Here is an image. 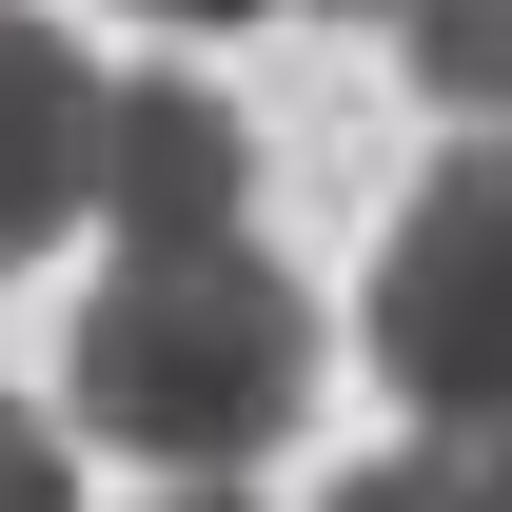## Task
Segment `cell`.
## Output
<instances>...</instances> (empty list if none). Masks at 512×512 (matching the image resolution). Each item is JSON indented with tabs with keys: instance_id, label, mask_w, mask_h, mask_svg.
<instances>
[{
	"instance_id": "obj_4",
	"label": "cell",
	"mask_w": 512,
	"mask_h": 512,
	"mask_svg": "<svg viewBox=\"0 0 512 512\" xmlns=\"http://www.w3.org/2000/svg\"><path fill=\"white\" fill-rule=\"evenodd\" d=\"M99 99H119V79L79 60L60 20L0 0V276L60 237V217H99Z\"/></svg>"
},
{
	"instance_id": "obj_6",
	"label": "cell",
	"mask_w": 512,
	"mask_h": 512,
	"mask_svg": "<svg viewBox=\"0 0 512 512\" xmlns=\"http://www.w3.org/2000/svg\"><path fill=\"white\" fill-rule=\"evenodd\" d=\"M335 512H512V493H493V453L453 434V453H375V473H355Z\"/></svg>"
},
{
	"instance_id": "obj_10",
	"label": "cell",
	"mask_w": 512,
	"mask_h": 512,
	"mask_svg": "<svg viewBox=\"0 0 512 512\" xmlns=\"http://www.w3.org/2000/svg\"><path fill=\"white\" fill-rule=\"evenodd\" d=\"M316 20H414V0H316Z\"/></svg>"
},
{
	"instance_id": "obj_5",
	"label": "cell",
	"mask_w": 512,
	"mask_h": 512,
	"mask_svg": "<svg viewBox=\"0 0 512 512\" xmlns=\"http://www.w3.org/2000/svg\"><path fill=\"white\" fill-rule=\"evenodd\" d=\"M394 60H414L434 119H493V138H512V0H414V40H394Z\"/></svg>"
},
{
	"instance_id": "obj_9",
	"label": "cell",
	"mask_w": 512,
	"mask_h": 512,
	"mask_svg": "<svg viewBox=\"0 0 512 512\" xmlns=\"http://www.w3.org/2000/svg\"><path fill=\"white\" fill-rule=\"evenodd\" d=\"M158 512H256V493H237V473H178V493H158Z\"/></svg>"
},
{
	"instance_id": "obj_8",
	"label": "cell",
	"mask_w": 512,
	"mask_h": 512,
	"mask_svg": "<svg viewBox=\"0 0 512 512\" xmlns=\"http://www.w3.org/2000/svg\"><path fill=\"white\" fill-rule=\"evenodd\" d=\"M138 20H158V40H217V20H256V0H138Z\"/></svg>"
},
{
	"instance_id": "obj_11",
	"label": "cell",
	"mask_w": 512,
	"mask_h": 512,
	"mask_svg": "<svg viewBox=\"0 0 512 512\" xmlns=\"http://www.w3.org/2000/svg\"><path fill=\"white\" fill-rule=\"evenodd\" d=\"M473 453H493V493H512V434H473Z\"/></svg>"
},
{
	"instance_id": "obj_7",
	"label": "cell",
	"mask_w": 512,
	"mask_h": 512,
	"mask_svg": "<svg viewBox=\"0 0 512 512\" xmlns=\"http://www.w3.org/2000/svg\"><path fill=\"white\" fill-rule=\"evenodd\" d=\"M0 512H79V473H60V434L0 394Z\"/></svg>"
},
{
	"instance_id": "obj_3",
	"label": "cell",
	"mask_w": 512,
	"mask_h": 512,
	"mask_svg": "<svg viewBox=\"0 0 512 512\" xmlns=\"http://www.w3.org/2000/svg\"><path fill=\"white\" fill-rule=\"evenodd\" d=\"M237 178H256V138H237L217 79H119V99H99V217H119V256L237 237Z\"/></svg>"
},
{
	"instance_id": "obj_1",
	"label": "cell",
	"mask_w": 512,
	"mask_h": 512,
	"mask_svg": "<svg viewBox=\"0 0 512 512\" xmlns=\"http://www.w3.org/2000/svg\"><path fill=\"white\" fill-rule=\"evenodd\" d=\"M316 414V296L237 237H158L99 276L79 316V434H119L138 473H237Z\"/></svg>"
},
{
	"instance_id": "obj_2",
	"label": "cell",
	"mask_w": 512,
	"mask_h": 512,
	"mask_svg": "<svg viewBox=\"0 0 512 512\" xmlns=\"http://www.w3.org/2000/svg\"><path fill=\"white\" fill-rule=\"evenodd\" d=\"M375 375L434 434H512V138H473L375 256Z\"/></svg>"
}]
</instances>
